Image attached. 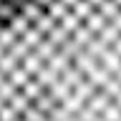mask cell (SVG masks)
<instances>
[{"label":"cell","instance_id":"cell-4","mask_svg":"<svg viewBox=\"0 0 121 121\" xmlns=\"http://www.w3.org/2000/svg\"><path fill=\"white\" fill-rule=\"evenodd\" d=\"M101 119H104V121H121V108L116 104H111L104 113H101Z\"/></svg>","mask_w":121,"mask_h":121},{"label":"cell","instance_id":"cell-3","mask_svg":"<svg viewBox=\"0 0 121 121\" xmlns=\"http://www.w3.org/2000/svg\"><path fill=\"white\" fill-rule=\"evenodd\" d=\"M96 38H98V40H101V43L106 45V48H111V45H113V43H116V40L121 38V33H119L116 28H113L111 23H106V25L101 28V33H98Z\"/></svg>","mask_w":121,"mask_h":121},{"label":"cell","instance_id":"cell-1","mask_svg":"<svg viewBox=\"0 0 121 121\" xmlns=\"http://www.w3.org/2000/svg\"><path fill=\"white\" fill-rule=\"evenodd\" d=\"M98 66H101V68H106V71L113 76V73L121 68V58L113 53V48H106V51L101 53V58H98Z\"/></svg>","mask_w":121,"mask_h":121},{"label":"cell","instance_id":"cell-5","mask_svg":"<svg viewBox=\"0 0 121 121\" xmlns=\"http://www.w3.org/2000/svg\"><path fill=\"white\" fill-rule=\"evenodd\" d=\"M111 25H113V28H116V30L121 33V13H119V15H116V18L111 20Z\"/></svg>","mask_w":121,"mask_h":121},{"label":"cell","instance_id":"cell-8","mask_svg":"<svg viewBox=\"0 0 121 121\" xmlns=\"http://www.w3.org/2000/svg\"><path fill=\"white\" fill-rule=\"evenodd\" d=\"M113 3H116V5H119V8H121V0H113Z\"/></svg>","mask_w":121,"mask_h":121},{"label":"cell","instance_id":"cell-7","mask_svg":"<svg viewBox=\"0 0 121 121\" xmlns=\"http://www.w3.org/2000/svg\"><path fill=\"white\" fill-rule=\"evenodd\" d=\"M113 78H116V81L121 83V68H119V71H116V73H113Z\"/></svg>","mask_w":121,"mask_h":121},{"label":"cell","instance_id":"cell-6","mask_svg":"<svg viewBox=\"0 0 121 121\" xmlns=\"http://www.w3.org/2000/svg\"><path fill=\"white\" fill-rule=\"evenodd\" d=\"M111 48H113V53H116V56H119V58H121V38H119V40H116V43L111 45Z\"/></svg>","mask_w":121,"mask_h":121},{"label":"cell","instance_id":"cell-2","mask_svg":"<svg viewBox=\"0 0 121 121\" xmlns=\"http://www.w3.org/2000/svg\"><path fill=\"white\" fill-rule=\"evenodd\" d=\"M96 13L101 15V18H104L106 23H111L113 18H116V15L121 13V8L116 5V3H113V0H104V3H101V5L96 8Z\"/></svg>","mask_w":121,"mask_h":121}]
</instances>
